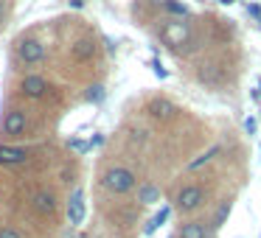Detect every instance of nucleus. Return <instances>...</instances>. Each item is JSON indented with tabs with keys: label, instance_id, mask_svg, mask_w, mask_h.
<instances>
[{
	"label": "nucleus",
	"instance_id": "f257e3e1",
	"mask_svg": "<svg viewBox=\"0 0 261 238\" xmlns=\"http://www.w3.org/2000/svg\"><path fill=\"white\" fill-rule=\"evenodd\" d=\"M101 185L107 188L110 193H129L135 188V174L124 165H113L101 174Z\"/></svg>",
	"mask_w": 261,
	"mask_h": 238
},
{
	"label": "nucleus",
	"instance_id": "f03ea898",
	"mask_svg": "<svg viewBox=\"0 0 261 238\" xmlns=\"http://www.w3.org/2000/svg\"><path fill=\"white\" fill-rule=\"evenodd\" d=\"M205 199V191L199 185H186L180 193H177V210L180 213H191L194 207H199Z\"/></svg>",
	"mask_w": 261,
	"mask_h": 238
},
{
	"label": "nucleus",
	"instance_id": "7ed1b4c3",
	"mask_svg": "<svg viewBox=\"0 0 261 238\" xmlns=\"http://www.w3.org/2000/svg\"><path fill=\"white\" fill-rule=\"evenodd\" d=\"M17 53L25 65H40L42 59H45V45H42L40 40H34V37H29V40H20Z\"/></svg>",
	"mask_w": 261,
	"mask_h": 238
},
{
	"label": "nucleus",
	"instance_id": "20e7f679",
	"mask_svg": "<svg viewBox=\"0 0 261 238\" xmlns=\"http://www.w3.org/2000/svg\"><path fill=\"white\" fill-rule=\"evenodd\" d=\"M25 126H29V118H25V112H20V109H12V112L3 118V135L6 137H20L25 132Z\"/></svg>",
	"mask_w": 261,
	"mask_h": 238
},
{
	"label": "nucleus",
	"instance_id": "39448f33",
	"mask_svg": "<svg viewBox=\"0 0 261 238\" xmlns=\"http://www.w3.org/2000/svg\"><path fill=\"white\" fill-rule=\"evenodd\" d=\"M20 93H23L25 98H42L48 93V81L42 79V76H25V79L20 81Z\"/></svg>",
	"mask_w": 261,
	"mask_h": 238
},
{
	"label": "nucleus",
	"instance_id": "423d86ee",
	"mask_svg": "<svg viewBox=\"0 0 261 238\" xmlns=\"http://www.w3.org/2000/svg\"><path fill=\"white\" fill-rule=\"evenodd\" d=\"M68 221H70V224H82V221H85V191H82V188H76V191L70 193Z\"/></svg>",
	"mask_w": 261,
	"mask_h": 238
},
{
	"label": "nucleus",
	"instance_id": "0eeeda50",
	"mask_svg": "<svg viewBox=\"0 0 261 238\" xmlns=\"http://www.w3.org/2000/svg\"><path fill=\"white\" fill-rule=\"evenodd\" d=\"M31 204H34V210L40 216H51L54 210H57V196H54L51 191H37L34 199H31Z\"/></svg>",
	"mask_w": 261,
	"mask_h": 238
},
{
	"label": "nucleus",
	"instance_id": "6e6552de",
	"mask_svg": "<svg viewBox=\"0 0 261 238\" xmlns=\"http://www.w3.org/2000/svg\"><path fill=\"white\" fill-rule=\"evenodd\" d=\"M29 160V148L17 146H0V165H20Z\"/></svg>",
	"mask_w": 261,
	"mask_h": 238
},
{
	"label": "nucleus",
	"instance_id": "1a4fd4ad",
	"mask_svg": "<svg viewBox=\"0 0 261 238\" xmlns=\"http://www.w3.org/2000/svg\"><path fill=\"white\" fill-rule=\"evenodd\" d=\"M163 40L169 42V45H182V42L188 40V28L182 23H171V25H166L163 28Z\"/></svg>",
	"mask_w": 261,
	"mask_h": 238
},
{
	"label": "nucleus",
	"instance_id": "9d476101",
	"mask_svg": "<svg viewBox=\"0 0 261 238\" xmlns=\"http://www.w3.org/2000/svg\"><path fill=\"white\" fill-rule=\"evenodd\" d=\"M149 112H152V118H158V121H169L177 109H174V104L166 101V98H154V101H149Z\"/></svg>",
	"mask_w": 261,
	"mask_h": 238
},
{
	"label": "nucleus",
	"instance_id": "9b49d317",
	"mask_svg": "<svg viewBox=\"0 0 261 238\" xmlns=\"http://www.w3.org/2000/svg\"><path fill=\"white\" fill-rule=\"evenodd\" d=\"M70 56L76 59V62H87V59L96 56V42L93 40H79L73 48H70Z\"/></svg>",
	"mask_w": 261,
	"mask_h": 238
},
{
	"label": "nucleus",
	"instance_id": "f8f14e48",
	"mask_svg": "<svg viewBox=\"0 0 261 238\" xmlns=\"http://www.w3.org/2000/svg\"><path fill=\"white\" fill-rule=\"evenodd\" d=\"M180 238H208V227H205V221H188V224H182Z\"/></svg>",
	"mask_w": 261,
	"mask_h": 238
},
{
	"label": "nucleus",
	"instance_id": "ddd939ff",
	"mask_svg": "<svg viewBox=\"0 0 261 238\" xmlns=\"http://www.w3.org/2000/svg\"><path fill=\"white\" fill-rule=\"evenodd\" d=\"M169 216H171V207H160L158 213H154L152 219H149V224L143 227V232H146V235H152V232H158V227H163L166 221H169Z\"/></svg>",
	"mask_w": 261,
	"mask_h": 238
},
{
	"label": "nucleus",
	"instance_id": "4468645a",
	"mask_svg": "<svg viewBox=\"0 0 261 238\" xmlns=\"http://www.w3.org/2000/svg\"><path fill=\"white\" fill-rule=\"evenodd\" d=\"M219 154H222V148H219V146H211L205 154H199L197 160H191V163H188V171H197V168H202V165H208L211 160H214V157H219Z\"/></svg>",
	"mask_w": 261,
	"mask_h": 238
},
{
	"label": "nucleus",
	"instance_id": "2eb2a0df",
	"mask_svg": "<svg viewBox=\"0 0 261 238\" xmlns=\"http://www.w3.org/2000/svg\"><path fill=\"white\" fill-rule=\"evenodd\" d=\"M160 199V188L158 185H143L141 191H138V202L143 204H154Z\"/></svg>",
	"mask_w": 261,
	"mask_h": 238
},
{
	"label": "nucleus",
	"instance_id": "dca6fc26",
	"mask_svg": "<svg viewBox=\"0 0 261 238\" xmlns=\"http://www.w3.org/2000/svg\"><path fill=\"white\" fill-rule=\"evenodd\" d=\"M104 87L101 84H93V87H87V101H93V104H98V101H104Z\"/></svg>",
	"mask_w": 261,
	"mask_h": 238
},
{
	"label": "nucleus",
	"instance_id": "f3484780",
	"mask_svg": "<svg viewBox=\"0 0 261 238\" xmlns=\"http://www.w3.org/2000/svg\"><path fill=\"white\" fill-rule=\"evenodd\" d=\"M166 9H169L171 14H180V17H186V14H188V9L182 6V3H177V0H166Z\"/></svg>",
	"mask_w": 261,
	"mask_h": 238
},
{
	"label": "nucleus",
	"instance_id": "a211bd4d",
	"mask_svg": "<svg viewBox=\"0 0 261 238\" xmlns=\"http://www.w3.org/2000/svg\"><path fill=\"white\" fill-rule=\"evenodd\" d=\"M227 216H230V202H222V207H219V213H216V227H219V224H225V219H227Z\"/></svg>",
	"mask_w": 261,
	"mask_h": 238
},
{
	"label": "nucleus",
	"instance_id": "6ab92c4d",
	"mask_svg": "<svg viewBox=\"0 0 261 238\" xmlns=\"http://www.w3.org/2000/svg\"><path fill=\"white\" fill-rule=\"evenodd\" d=\"M152 70H154V76H158V79H169V70L160 65V59H152Z\"/></svg>",
	"mask_w": 261,
	"mask_h": 238
},
{
	"label": "nucleus",
	"instance_id": "aec40b11",
	"mask_svg": "<svg viewBox=\"0 0 261 238\" xmlns=\"http://www.w3.org/2000/svg\"><path fill=\"white\" fill-rule=\"evenodd\" d=\"M0 238H23V232L14 230V227H3V230H0Z\"/></svg>",
	"mask_w": 261,
	"mask_h": 238
},
{
	"label": "nucleus",
	"instance_id": "412c9836",
	"mask_svg": "<svg viewBox=\"0 0 261 238\" xmlns=\"http://www.w3.org/2000/svg\"><path fill=\"white\" fill-rule=\"evenodd\" d=\"M247 14L255 20V23H261V6H258V3H250V6H247Z\"/></svg>",
	"mask_w": 261,
	"mask_h": 238
},
{
	"label": "nucleus",
	"instance_id": "4be33fe9",
	"mask_svg": "<svg viewBox=\"0 0 261 238\" xmlns=\"http://www.w3.org/2000/svg\"><path fill=\"white\" fill-rule=\"evenodd\" d=\"M68 146L73 148V152H79V154H82V152H87V143H82V140H70Z\"/></svg>",
	"mask_w": 261,
	"mask_h": 238
},
{
	"label": "nucleus",
	"instance_id": "5701e85b",
	"mask_svg": "<svg viewBox=\"0 0 261 238\" xmlns=\"http://www.w3.org/2000/svg\"><path fill=\"white\" fill-rule=\"evenodd\" d=\"M101 143H104V137H101V135H93V137H90V143H87V148H93V146H101Z\"/></svg>",
	"mask_w": 261,
	"mask_h": 238
},
{
	"label": "nucleus",
	"instance_id": "b1692460",
	"mask_svg": "<svg viewBox=\"0 0 261 238\" xmlns=\"http://www.w3.org/2000/svg\"><path fill=\"white\" fill-rule=\"evenodd\" d=\"M244 129H247L250 135H255V118H247V121H244Z\"/></svg>",
	"mask_w": 261,
	"mask_h": 238
},
{
	"label": "nucleus",
	"instance_id": "393cba45",
	"mask_svg": "<svg viewBox=\"0 0 261 238\" xmlns=\"http://www.w3.org/2000/svg\"><path fill=\"white\" fill-rule=\"evenodd\" d=\"M68 3H70L73 9H85V0H68Z\"/></svg>",
	"mask_w": 261,
	"mask_h": 238
},
{
	"label": "nucleus",
	"instance_id": "a878e982",
	"mask_svg": "<svg viewBox=\"0 0 261 238\" xmlns=\"http://www.w3.org/2000/svg\"><path fill=\"white\" fill-rule=\"evenodd\" d=\"M219 3H222V6H230V3H233V0H219Z\"/></svg>",
	"mask_w": 261,
	"mask_h": 238
},
{
	"label": "nucleus",
	"instance_id": "bb28decb",
	"mask_svg": "<svg viewBox=\"0 0 261 238\" xmlns=\"http://www.w3.org/2000/svg\"><path fill=\"white\" fill-rule=\"evenodd\" d=\"M0 20H3V3H0Z\"/></svg>",
	"mask_w": 261,
	"mask_h": 238
},
{
	"label": "nucleus",
	"instance_id": "cd10ccee",
	"mask_svg": "<svg viewBox=\"0 0 261 238\" xmlns=\"http://www.w3.org/2000/svg\"><path fill=\"white\" fill-rule=\"evenodd\" d=\"M258 90H261V84H258Z\"/></svg>",
	"mask_w": 261,
	"mask_h": 238
}]
</instances>
